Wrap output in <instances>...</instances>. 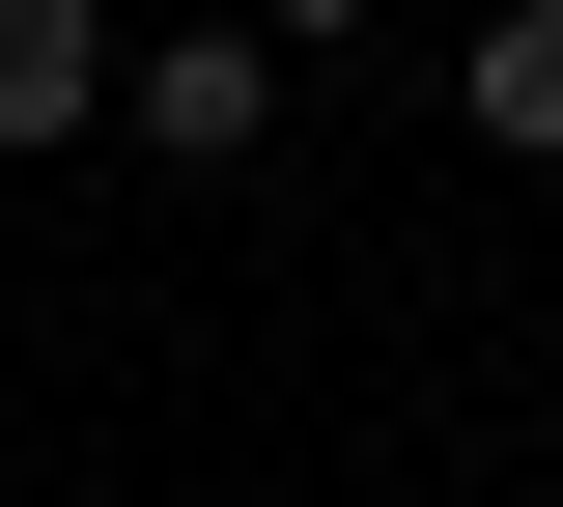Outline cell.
I'll return each mask as SVG.
<instances>
[{
	"label": "cell",
	"mask_w": 563,
	"mask_h": 507,
	"mask_svg": "<svg viewBox=\"0 0 563 507\" xmlns=\"http://www.w3.org/2000/svg\"><path fill=\"white\" fill-rule=\"evenodd\" d=\"M225 29H254V57H339V29H395V0H225Z\"/></svg>",
	"instance_id": "cell-4"
},
{
	"label": "cell",
	"mask_w": 563,
	"mask_h": 507,
	"mask_svg": "<svg viewBox=\"0 0 563 507\" xmlns=\"http://www.w3.org/2000/svg\"><path fill=\"white\" fill-rule=\"evenodd\" d=\"M451 113H479L507 169H563V0H479V57H451Z\"/></svg>",
	"instance_id": "cell-3"
},
{
	"label": "cell",
	"mask_w": 563,
	"mask_h": 507,
	"mask_svg": "<svg viewBox=\"0 0 563 507\" xmlns=\"http://www.w3.org/2000/svg\"><path fill=\"white\" fill-rule=\"evenodd\" d=\"M113 142H169V169H254V142H282V57L225 29V0H169V29H113Z\"/></svg>",
	"instance_id": "cell-1"
},
{
	"label": "cell",
	"mask_w": 563,
	"mask_h": 507,
	"mask_svg": "<svg viewBox=\"0 0 563 507\" xmlns=\"http://www.w3.org/2000/svg\"><path fill=\"white\" fill-rule=\"evenodd\" d=\"M0 142H113V0H0Z\"/></svg>",
	"instance_id": "cell-2"
}]
</instances>
